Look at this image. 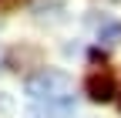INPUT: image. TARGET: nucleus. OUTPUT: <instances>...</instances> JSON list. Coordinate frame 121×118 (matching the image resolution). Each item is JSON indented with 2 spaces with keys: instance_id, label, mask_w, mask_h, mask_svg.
I'll return each mask as SVG.
<instances>
[{
  "instance_id": "7ed1b4c3",
  "label": "nucleus",
  "mask_w": 121,
  "mask_h": 118,
  "mask_svg": "<svg viewBox=\"0 0 121 118\" xmlns=\"http://www.w3.org/2000/svg\"><path fill=\"white\" fill-rule=\"evenodd\" d=\"M71 111H74L71 98L67 101H40L27 111V118H71Z\"/></svg>"
},
{
  "instance_id": "f03ea898",
  "label": "nucleus",
  "mask_w": 121,
  "mask_h": 118,
  "mask_svg": "<svg viewBox=\"0 0 121 118\" xmlns=\"http://www.w3.org/2000/svg\"><path fill=\"white\" fill-rule=\"evenodd\" d=\"M84 95L91 98V101H111L114 98V81H111V74H91L87 81H84Z\"/></svg>"
},
{
  "instance_id": "f257e3e1",
  "label": "nucleus",
  "mask_w": 121,
  "mask_h": 118,
  "mask_svg": "<svg viewBox=\"0 0 121 118\" xmlns=\"http://www.w3.org/2000/svg\"><path fill=\"white\" fill-rule=\"evenodd\" d=\"M24 91L34 101H67L74 91V78L60 68H44L24 81Z\"/></svg>"
},
{
  "instance_id": "20e7f679",
  "label": "nucleus",
  "mask_w": 121,
  "mask_h": 118,
  "mask_svg": "<svg viewBox=\"0 0 121 118\" xmlns=\"http://www.w3.org/2000/svg\"><path fill=\"white\" fill-rule=\"evenodd\" d=\"M98 41L101 44H118L121 41V24H104L101 31H98Z\"/></svg>"
}]
</instances>
